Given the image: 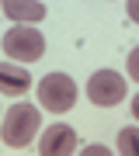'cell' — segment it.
Segmentation results:
<instances>
[{
	"label": "cell",
	"instance_id": "3",
	"mask_svg": "<svg viewBox=\"0 0 139 156\" xmlns=\"http://www.w3.org/2000/svg\"><path fill=\"white\" fill-rule=\"evenodd\" d=\"M4 52L17 62H35L45 56V38L38 28L17 24V28H7V35H4Z\"/></svg>",
	"mask_w": 139,
	"mask_h": 156
},
{
	"label": "cell",
	"instance_id": "8",
	"mask_svg": "<svg viewBox=\"0 0 139 156\" xmlns=\"http://www.w3.org/2000/svg\"><path fill=\"white\" fill-rule=\"evenodd\" d=\"M132 139H136V125L122 128V135H118V153H132Z\"/></svg>",
	"mask_w": 139,
	"mask_h": 156
},
{
	"label": "cell",
	"instance_id": "1",
	"mask_svg": "<svg viewBox=\"0 0 139 156\" xmlns=\"http://www.w3.org/2000/svg\"><path fill=\"white\" fill-rule=\"evenodd\" d=\"M38 125H42L38 108H31V104H14L11 111H7L4 125H0V139L11 146V149H24V146L35 139Z\"/></svg>",
	"mask_w": 139,
	"mask_h": 156
},
{
	"label": "cell",
	"instance_id": "4",
	"mask_svg": "<svg viewBox=\"0 0 139 156\" xmlns=\"http://www.w3.org/2000/svg\"><path fill=\"white\" fill-rule=\"evenodd\" d=\"M125 76L122 73H115V69H97L94 76H90V83H87V97L94 101L97 108H115V104H122L125 101Z\"/></svg>",
	"mask_w": 139,
	"mask_h": 156
},
{
	"label": "cell",
	"instance_id": "6",
	"mask_svg": "<svg viewBox=\"0 0 139 156\" xmlns=\"http://www.w3.org/2000/svg\"><path fill=\"white\" fill-rule=\"evenodd\" d=\"M31 73L24 66H14V62H0V94L7 97H21L28 94V87H31Z\"/></svg>",
	"mask_w": 139,
	"mask_h": 156
},
{
	"label": "cell",
	"instance_id": "9",
	"mask_svg": "<svg viewBox=\"0 0 139 156\" xmlns=\"http://www.w3.org/2000/svg\"><path fill=\"white\" fill-rule=\"evenodd\" d=\"M83 153H87V156H104L108 149H104V146H87V149H83Z\"/></svg>",
	"mask_w": 139,
	"mask_h": 156
},
{
	"label": "cell",
	"instance_id": "2",
	"mask_svg": "<svg viewBox=\"0 0 139 156\" xmlns=\"http://www.w3.org/2000/svg\"><path fill=\"white\" fill-rule=\"evenodd\" d=\"M38 101L45 111H70L73 101H77V83H73V76H66V73H49V76L38 80Z\"/></svg>",
	"mask_w": 139,
	"mask_h": 156
},
{
	"label": "cell",
	"instance_id": "5",
	"mask_svg": "<svg viewBox=\"0 0 139 156\" xmlns=\"http://www.w3.org/2000/svg\"><path fill=\"white\" fill-rule=\"evenodd\" d=\"M42 156H70V153H77V132H73L70 125H63V122H56L49 125L42 132Z\"/></svg>",
	"mask_w": 139,
	"mask_h": 156
},
{
	"label": "cell",
	"instance_id": "7",
	"mask_svg": "<svg viewBox=\"0 0 139 156\" xmlns=\"http://www.w3.org/2000/svg\"><path fill=\"white\" fill-rule=\"evenodd\" d=\"M0 11L11 17V21L35 24V21L45 17V4H42V0H0Z\"/></svg>",
	"mask_w": 139,
	"mask_h": 156
}]
</instances>
